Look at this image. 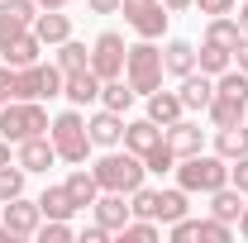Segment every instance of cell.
I'll list each match as a JSON object with an SVG mask.
<instances>
[{
  "mask_svg": "<svg viewBox=\"0 0 248 243\" xmlns=\"http://www.w3.org/2000/svg\"><path fill=\"white\" fill-rule=\"evenodd\" d=\"M177 186L191 191V196H210L219 186H229V162L219 152H191V157H177Z\"/></svg>",
  "mask_w": 248,
  "mask_h": 243,
  "instance_id": "cell-1",
  "label": "cell"
},
{
  "mask_svg": "<svg viewBox=\"0 0 248 243\" xmlns=\"http://www.w3.org/2000/svg\"><path fill=\"white\" fill-rule=\"evenodd\" d=\"M48 138H53V148H58V162H72V167H81L86 162V152L95 148L91 134H86V120H81V110L72 105V110H62L58 120L48 124Z\"/></svg>",
  "mask_w": 248,
  "mask_h": 243,
  "instance_id": "cell-2",
  "label": "cell"
},
{
  "mask_svg": "<svg viewBox=\"0 0 248 243\" xmlns=\"http://www.w3.org/2000/svg\"><path fill=\"white\" fill-rule=\"evenodd\" d=\"M95 172V182H100V191H124V196H129V191H139V186H143V177H148V167H143V157H139V152H105V157H100V162H95L91 167Z\"/></svg>",
  "mask_w": 248,
  "mask_h": 243,
  "instance_id": "cell-3",
  "label": "cell"
},
{
  "mask_svg": "<svg viewBox=\"0 0 248 243\" xmlns=\"http://www.w3.org/2000/svg\"><path fill=\"white\" fill-rule=\"evenodd\" d=\"M124 81L134 86V95H153L162 86V48L153 38H139L124 53Z\"/></svg>",
  "mask_w": 248,
  "mask_h": 243,
  "instance_id": "cell-4",
  "label": "cell"
},
{
  "mask_svg": "<svg viewBox=\"0 0 248 243\" xmlns=\"http://www.w3.org/2000/svg\"><path fill=\"white\" fill-rule=\"evenodd\" d=\"M48 110H43V100H5L0 105V138H10V143H24L33 134H48Z\"/></svg>",
  "mask_w": 248,
  "mask_h": 243,
  "instance_id": "cell-5",
  "label": "cell"
},
{
  "mask_svg": "<svg viewBox=\"0 0 248 243\" xmlns=\"http://www.w3.org/2000/svg\"><path fill=\"white\" fill-rule=\"evenodd\" d=\"M62 81H67V72H62L58 62L15 67V91H10V100H53V95H62Z\"/></svg>",
  "mask_w": 248,
  "mask_h": 243,
  "instance_id": "cell-6",
  "label": "cell"
},
{
  "mask_svg": "<svg viewBox=\"0 0 248 243\" xmlns=\"http://www.w3.org/2000/svg\"><path fill=\"white\" fill-rule=\"evenodd\" d=\"M124 10V24L139 33V38H162V29H167V5L162 0H120Z\"/></svg>",
  "mask_w": 248,
  "mask_h": 243,
  "instance_id": "cell-7",
  "label": "cell"
},
{
  "mask_svg": "<svg viewBox=\"0 0 248 243\" xmlns=\"http://www.w3.org/2000/svg\"><path fill=\"white\" fill-rule=\"evenodd\" d=\"M124 38L115 29H105L100 38L91 43V72L100 76V81H115V76H124Z\"/></svg>",
  "mask_w": 248,
  "mask_h": 243,
  "instance_id": "cell-8",
  "label": "cell"
},
{
  "mask_svg": "<svg viewBox=\"0 0 248 243\" xmlns=\"http://www.w3.org/2000/svg\"><path fill=\"white\" fill-rule=\"evenodd\" d=\"M229 243L234 239V224H224V219H215V214H210V219H177V224H172V243Z\"/></svg>",
  "mask_w": 248,
  "mask_h": 243,
  "instance_id": "cell-9",
  "label": "cell"
},
{
  "mask_svg": "<svg viewBox=\"0 0 248 243\" xmlns=\"http://www.w3.org/2000/svg\"><path fill=\"white\" fill-rule=\"evenodd\" d=\"M38 224H43L38 200H24V196L5 200V229H10L15 239H33V234H38Z\"/></svg>",
  "mask_w": 248,
  "mask_h": 243,
  "instance_id": "cell-10",
  "label": "cell"
},
{
  "mask_svg": "<svg viewBox=\"0 0 248 243\" xmlns=\"http://www.w3.org/2000/svg\"><path fill=\"white\" fill-rule=\"evenodd\" d=\"M15 162L24 167V172H48L53 162H58V148H53V138L48 134H33V138H24V143H15Z\"/></svg>",
  "mask_w": 248,
  "mask_h": 243,
  "instance_id": "cell-11",
  "label": "cell"
},
{
  "mask_svg": "<svg viewBox=\"0 0 248 243\" xmlns=\"http://www.w3.org/2000/svg\"><path fill=\"white\" fill-rule=\"evenodd\" d=\"M86 134H91L95 148H120L124 143V115H115V110H95L91 120H86Z\"/></svg>",
  "mask_w": 248,
  "mask_h": 243,
  "instance_id": "cell-12",
  "label": "cell"
},
{
  "mask_svg": "<svg viewBox=\"0 0 248 243\" xmlns=\"http://www.w3.org/2000/svg\"><path fill=\"white\" fill-rule=\"evenodd\" d=\"M162 138H167V143H172V152H177V157H191V152H205V129H201V124L196 120H177V124H167V129H162Z\"/></svg>",
  "mask_w": 248,
  "mask_h": 243,
  "instance_id": "cell-13",
  "label": "cell"
},
{
  "mask_svg": "<svg viewBox=\"0 0 248 243\" xmlns=\"http://www.w3.org/2000/svg\"><path fill=\"white\" fill-rule=\"evenodd\" d=\"M91 214L110 229V234H120L124 224L134 219V210L124 205V191H100V196H95V205H91Z\"/></svg>",
  "mask_w": 248,
  "mask_h": 243,
  "instance_id": "cell-14",
  "label": "cell"
},
{
  "mask_svg": "<svg viewBox=\"0 0 248 243\" xmlns=\"http://www.w3.org/2000/svg\"><path fill=\"white\" fill-rule=\"evenodd\" d=\"M100 76H95L91 67H81V72H67V81H62V95L72 100V105H91V100H100Z\"/></svg>",
  "mask_w": 248,
  "mask_h": 243,
  "instance_id": "cell-15",
  "label": "cell"
},
{
  "mask_svg": "<svg viewBox=\"0 0 248 243\" xmlns=\"http://www.w3.org/2000/svg\"><path fill=\"white\" fill-rule=\"evenodd\" d=\"M33 33H38L43 48H58L62 38H72V19H67L62 10H38V15H33Z\"/></svg>",
  "mask_w": 248,
  "mask_h": 243,
  "instance_id": "cell-16",
  "label": "cell"
},
{
  "mask_svg": "<svg viewBox=\"0 0 248 243\" xmlns=\"http://www.w3.org/2000/svg\"><path fill=\"white\" fill-rule=\"evenodd\" d=\"M182 105L186 110H205L210 100H215V76H205V72H186L182 76Z\"/></svg>",
  "mask_w": 248,
  "mask_h": 243,
  "instance_id": "cell-17",
  "label": "cell"
},
{
  "mask_svg": "<svg viewBox=\"0 0 248 243\" xmlns=\"http://www.w3.org/2000/svg\"><path fill=\"white\" fill-rule=\"evenodd\" d=\"M157 143H162V124H153L148 115H143V120H134V124H124V148H129V152H139V157H143V152L157 148Z\"/></svg>",
  "mask_w": 248,
  "mask_h": 243,
  "instance_id": "cell-18",
  "label": "cell"
},
{
  "mask_svg": "<svg viewBox=\"0 0 248 243\" xmlns=\"http://www.w3.org/2000/svg\"><path fill=\"white\" fill-rule=\"evenodd\" d=\"M186 115V105H182V95L177 91H162V86H157L153 95H148V120L153 124H162V129H167V124H177Z\"/></svg>",
  "mask_w": 248,
  "mask_h": 243,
  "instance_id": "cell-19",
  "label": "cell"
},
{
  "mask_svg": "<svg viewBox=\"0 0 248 243\" xmlns=\"http://www.w3.org/2000/svg\"><path fill=\"white\" fill-rule=\"evenodd\" d=\"M186 210H191V191H182V186L157 191V205H153V219H157V224H177Z\"/></svg>",
  "mask_w": 248,
  "mask_h": 243,
  "instance_id": "cell-20",
  "label": "cell"
},
{
  "mask_svg": "<svg viewBox=\"0 0 248 243\" xmlns=\"http://www.w3.org/2000/svg\"><path fill=\"white\" fill-rule=\"evenodd\" d=\"M38 53H43V43H38V33H19V38H10L5 48H0V58L10 62V67H33L38 62Z\"/></svg>",
  "mask_w": 248,
  "mask_h": 243,
  "instance_id": "cell-21",
  "label": "cell"
},
{
  "mask_svg": "<svg viewBox=\"0 0 248 243\" xmlns=\"http://www.w3.org/2000/svg\"><path fill=\"white\" fill-rule=\"evenodd\" d=\"M205 115H210L215 129H229V124H244L248 120V105H244V100H234V95H219L215 91V100L205 105Z\"/></svg>",
  "mask_w": 248,
  "mask_h": 243,
  "instance_id": "cell-22",
  "label": "cell"
},
{
  "mask_svg": "<svg viewBox=\"0 0 248 243\" xmlns=\"http://www.w3.org/2000/svg\"><path fill=\"white\" fill-rule=\"evenodd\" d=\"M215 152L224 157V162L244 157V152H248V120L244 124H229V129H215Z\"/></svg>",
  "mask_w": 248,
  "mask_h": 243,
  "instance_id": "cell-23",
  "label": "cell"
},
{
  "mask_svg": "<svg viewBox=\"0 0 248 243\" xmlns=\"http://www.w3.org/2000/svg\"><path fill=\"white\" fill-rule=\"evenodd\" d=\"M239 210H244V191H239V186H219V191H210V214H215V219L239 224Z\"/></svg>",
  "mask_w": 248,
  "mask_h": 243,
  "instance_id": "cell-24",
  "label": "cell"
},
{
  "mask_svg": "<svg viewBox=\"0 0 248 243\" xmlns=\"http://www.w3.org/2000/svg\"><path fill=\"white\" fill-rule=\"evenodd\" d=\"M38 210H43V219H72L81 205L67 196V186H48V191L38 196Z\"/></svg>",
  "mask_w": 248,
  "mask_h": 243,
  "instance_id": "cell-25",
  "label": "cell"
},
{
  "mask_svg": "<svg viewBox=\"0 0 248 243\" xmlns=\"http://www.w3.org/2000/svg\"><path fill=\"white\" fill-rule=\"evenodd\" d=\"M162 72H172V76H186V72H196V48H191L186 38H172V43L162 48Z\"/></svg>",
  "mask_w": 248,
  "mask_h": 243,
  "instance_id": "cell-26",
  "label": "cell"
},
{
  "mask_svg": "<svg viewBox=\"0 0 248 243\" xmlns=\"http://www.w3.org/2000/svg\"><path fill=\"white\" fill-rule=\"evenodd\" d=\"M229 67H234V53L205 38V43H201V53H196V72H205V76H219V72H229Z\"/></svg>",
  "mask_w": 248,
  "mask_h": 243,
  "instance_id": "cell-27",
  "label": "cell"
},
{
  "mask_svg": "<svg viewBox=\"0 0 248 243\" xmlns=\"http://www.w3.org/2000/svg\"><path fill=\"white\" fill-rule=\"evenodd\" d=\"M62 186H67V196H72L81 210H86V205H95V196H100V182H95V172H86V167H77Z\"/></svg>",
  "mask_w": 248,
  "mask_h": 243,
  "instance_id": "cell-28",
  "label": "cell"
},
{
  "mask_svg": "<svg viewBox=\"0 0 248 243\" xmlns=\"http://www.w3.org/2000/svg\"><path fill=\"white\" fill-rule=\"evenodd\" d=\"M100 105H105V110H115V115H124V110L134 105V86H129L124 76L105 81V86H100Z\"/></svg>",
  "mask_w": 248,
  "mask_h": 243,
  "instance_id": "cell-29",
  "label": "cell"
},
{
  "mask_svg": "<svg viewBox=\"0 0 248 243\" xmlns=\"http://www.w3.org/2000/svg\"><path fill=\"white\" fill-rule=\"evenodd\" d=\"M58 67H62V72H81V67H91V48L77 43V38H62V43H58Z\"/></svg>",
  "mask_w": 248,
  "mask_h": 243,
  "instance_id": "cell-30",
  "label": "cell"
},
{
  "mask_svg": "<svg viewBox=\"0 0 248 243\" xmlns=\"http://www.w3.org/2000/svg\"><path fill=\"white\" fill-rule=\"evenodd\" d=\"M205 38L234 53V43H239L244 33H239V19H234V15H215V19H210V29H205Z\"/></svg>",
  "mask_w": 248,
  "mask_h": 243,
  "instance_id": "cell-31",
  "label": "cell"
},
{
  "mask_svg": "<svg viewBox=\"0 0 248 243\" xmlns=\"http://www.w3.org/2000/svg\"><path fill=\"white\" fill-rule=\"evenodd\" d=\"M143 167H148L153 177H167V172H177V152H172V143L162 138L157 148H148V152H143Z\"/></svg>",
  "mask_w": 248,
  "mask_h": 243,
  "instance_id": "cell-32",
  "label": "cell"
},
{
  "mask_svg": "<svg viewBox=\"0 0 248 243\" xmlns=\"http://www.w3.org/2000/svg\"><path fill=\"white\" fill-rule=\"evenodd\" d=\"M24 177H29V172H24L19 162H5V167H0V205L15 200V196H24Z\"/></svg>",
  "mask_w": 248,
  "mask_h": 243,
  "instance_id": "cell-33",
  "label": "cell"
},
{
  "mask_svg": "<svg viewBox=\"0 0 248 243\" xmlns=\"http://www.w3.org/2000/svg\"><path fill=\"white\" fill-rule=\"evenodd\" d=\"M124 243H157V219H129L120 229Z\"/></svg>",
  "mask_w": 248,
  "mask_h": 243,
  "instance_id": "cell-34",
  "label": "cell"
},
{
  "mask_svg": "<svg viewBox=\"0 0 248 243\" xmlns=\"http://www.w3.org/2000/svg\"><path fill=\"white\" fill-rule=\"evenodd\" d=\"M38 243H72L77 234H72V224L67 219H48V224H38V234H33Z\"/></svg>",
  "mask_w": 248,
  "mask_h": 243,
  "instance_id": "cell-35",
  "label": "cell"
},
{
  "mask_svg": "<svg viewBox=\"0 0 248 243\" xmlns=\"http://www.w3.org/2000/svg\"><path fill=\"white\" fill-rule=\"evenodd\" d=\"M19 33H29V24H24V19H15L10 10H0V48H5L10 38H19Z\"/></svg>",
  "mask_w": 248,
  "mask_h": 243,
  "instance_id": "cell-36",
  "label": "cell"
},
{
  "mask_svg": "<svg viewBox=\"0 0 248 243\" xmlns=\"http://www.w3.org/2000/svg\"><path fill=\"white\" fill-rule=\"evenodd\" d=\"M229 186H239V191L248 196V152H244V157H234V162H229Z\"/></svg>",
  "mask_w": 248,
  "mask_h": 243,
  "instance_id": "cell-37",
  "label": "cell"
},
{
  "mask_svg": "<svg viewBox=\"0 0 248 243\" xmlns=\"http://www.w3.org/2000/svg\"><path fill=\"white\" fill-rule=\"evenodd\" d=\"M196 5H201V15H210V19H215V15H234V5H239V0H196Z\"/></svg>",
  "mask_w": 248,
  "mask_h": 243,
  "instance_id": "cell-38",
  "label": "cell"
},
{
  "mask_svg": "<svg viewBox=\"0 0 248 243\" xmlns=\"http://www.w3.org/2000/svg\"><path fill=\"white\" fill-rule=\"evenodd\" d=\"M105 239H110V229H105L100 219H95V224H86V229H81V243H105Z\"/></svg>",
  "mask_w": 248,
  "mask_h": 243,
  "instance_id": "cell-39",
  "label": "cell"
},
{
  "mask_svg": "<svg viewBox=\"0 0 248 243\" xmlns=\"http://www.w3.org/2000/svg\"><path fill=\"white\" fill-rule=\"evenodd\" d=\"M234 67H239V72H248V33L234 43Z\"/></svg>",
  "mask_w": 248,
  "mask_h": 243,
  "instance_id": "cell-40",
  "label": "cell"
},
{
  "mask_svg": "<svg viewBox=\"0 0 248 243\" xmlns=\"http://www.w3.org/2000/svg\"><path fill=\"white\" fill-rule=\"evenodd\" d=\"M86 10H91V15H115L120 0H86Z\"/></svg>",
  "mask_w": 248,
  "mask_h": 243,
  "instance_id": "cell-41",
  "label": "cell"
},
{
  "mask_svg": "<svg viewBox=\"0 0 248 243\" xmlns=\"http://www.w3.org/2000/svg\"><path fill=\"white\" fill-rule=\"evenodd\" d=\"M234 19H239V33H248V0L234 5Z\"/></svg>",
  "mask_w": 248,
  "mask_h": 243,
  "instance_id": "cell-42",
  "label": "cell"
},
{
  "mask_svg": "<svg viewBox=\"0 0 248 243\" xmlns=\"http://www.w3.org/2000/svg\"><path fill=\"white\" fill-rule=\"evenodd\" d=\"M162 5H167V15H186V10H191L196 0H162Z\"/></svg>",
  "mask_w": 248,
  "mask_h": 243,
  "instance_id": "cell-43",
  "label": "cell"
},
{
  "mask_svg": "<svg viewBox=\"0 0 248 243\" xmlns=\"http://www.w3.org/2000/svg\"><path fill=\"white\" fill-rule=\"evenodd\" d=\"M72 0H38V10H67Z\"/></svg>",
  "mask_w": 248,
  "mask_h": 243,
  "instance_id": "cell-44",
  "label": "cell"
},
{
  "mask_svg": "<svg viewBox=\"0 0 248 243\" xmlns=\"http://www.w3.org/2000/svg\"><path fill=\"white\" fill-rule=\"evenodd\" d=\"M239 234H244V239H248V205H244V210H239Z\"/></svg>",
  "mask_w": 248,
  "mask_h": 243,
  "instance_id": "cell-45",
  "label": "cell"
},
{
  "mask_svg": "<svg viewBox=\"0 0 248 243\" xmlns=\"http://www.w3.org/2000/svg\"><path fill=\"white\" fill-rule=\"evenodd\" d=\"M10 162V138H0V167Z\"/></svg>",
  "mask_w": 248,
  "mask_h": 243,
  "instance_id": "cell-46",
  "label": "cell"
},
{
  "mask_svg": "<svg viewBox=\"0 0 248 243\" xmlns=\"http://www.w3.org/2000/svg\"><path fill=\"white\" fill-rule=\"evenodd\" d=\"M0 243H15V234H10V229H5V224H0Z\"/></svg>",
  "mask_w": 248,
  "mask_h": 243,
  "instance_id": "cell-47",
  "label": "cell"
},
{
  "mask_svg": "<svg viewBox=\"0 0 248 243\" xmlns=\"http://www.w3.org/2000/svg\"><path fill=\"white\" fill-rule=\"evenodd\" d=\"M0 105H5V100H0Z\"/></svg>",
  "mask_w": 248,
  "mask_h": 243,
  "instance_id": "cell-48",
  "label": "cell"
}]
</instances>
